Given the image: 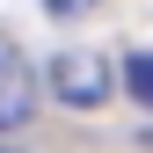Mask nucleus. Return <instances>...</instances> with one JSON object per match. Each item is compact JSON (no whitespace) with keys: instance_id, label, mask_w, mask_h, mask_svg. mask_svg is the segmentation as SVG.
<instances>
[{"instance_id":"1","label":"nucleus","mask_w":153,"mask_h":153,"mask_svg":"<svg viewBox=\"0 0 153 153\" xmlns=\"http://www.w3.org/2000/svg\"><path fill=\"white\" fill-rule=\"evenodd\" d=\"M51 95H59L66 109H95V102H109V66L88 59V51H66V59L51 66Z\"/></svg>"},{"instance_id":"4","label":"nucleus","mask_w":153,"mask_h":153,"mask_svg":"<svg viewBox=\"0 0 153 153\" xmlns=\"http://www.w3.org/2000/svg\"><path fill=\"white\" fill-rule=\"evenodd\" d=\"M95 0H44V15H88Z\"/></svg>"},{"instance_id":"5","label":"nucleus","mask_w":153,"mask_h":153,"mask_svg":"<svg viewBox=\"0 0 153 153\" xmlns=\"http://www.w3.org/2000/svg\"><path fill=\"white\" fill-rule=\"evenodd\" d=\"M0 153H15V146H0Z\"/></svg>"},{"instance_id":"3","label":"nucleus","mask_w":153,"mask_h":153,"mask_svg":"<svg viewBox=\"0 0 153 153\" xmlns=\"http://www.w3.org/2000/svg\"><path fill=\"white\" fill-rule=\"evenodd\" d=\"M124 88H131V95H139V102H146V109H153V51H139V59H131V66H124Z\"/></svg>"},{"instance_id":"2","label":"nucleus","mask_w":153,"mask_h":153,"mask_svg":"<svg viewBox=\"0 0 153 153\" xmlns=\"http://www.w3.org/2000/svg\"><path fill=\"white\" fill-rule=\"evenodd\" d=\"M29 109H36V73L22 66L15 44H0V131L29 124Z\"/></svg>"}]
</instances>
